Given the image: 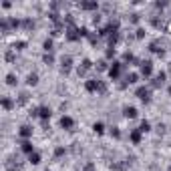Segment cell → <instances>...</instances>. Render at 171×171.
<instances>
[{"label":"cell","instance_id":"45","mask_svg":"<svg viewBox=\"0 0 171 171\" xmlns=\"http://www.w3.org/2000/svg\"><path fill=\"white\" fill-rule=\"evenodd\" d=\"M46 171H50V169H46Z\"/></svg>","mask_w":171,"mask_h":171},{"label":"cell","instance_id":"4","mask_svg":"<svg viewBox=\"0 0 171 171\" xmlns=\"http://www.w3.org/2000/svg\"><path fill=\"white\" fill-rule=\"evenodd\" d=\"M79 6H81V10H97V8H99V2H97V0H85Z\"/></svg>","mask_w":171,"mask_h":171},{"label":"cell","instance_id":"30","mask_svg":"<svg viewBox=\"0 0 171 171\" xmlns=\"http://www.w3.org/2000/svg\"><path fill=\"white\" fill-rule=\"evenodd\" d=\"M115 54H117V50H115V46H109V49H107V53H105V57H107V58H113Z\"/></svg>","mask_w":171,"mask_h":171},{"label":"cell","instance_id":"3","mask_svg":"<svg viewBox=\"0 0 171 171\" xmlns=\"http://www.w3.org/2000/svg\"><path fill=\"white\" fill-rule=\"evenodd\" d=\"M135 95L139 97L143 103H149V101H151V91H149L147 87H139V89L135 91Z\"/></svg>","mask_w":171,"mask_h":171},{"label":"cell","instance_id":"22","mask_svg":"<svg viewBox=\"0 0 171 171\" xmlns=\"http://www.w3.org/2000/svg\"><path fill=\"white\" fill-rule=\"evenodd\" d=\"M2 107H4L6 111H10L12 107H14V103H12V99H8V97H4V99H2Z\"/></svg>","mask_w":171,"mask_h":171},{"label":"cell","instance_id":"1","mask_svg":"<svg viewBox=\"0 0 171 171\" xmlns=\"http://www.w3.org/2000/svg\"><path fill=\"white\" fill-rule=\"evenodd\" d=\"M67 40H68V42L81 40V30H79L76 26H68V28H67Z\"/></svg>","mask_w":171,"mask_h":171},{"label":"cell","instance_id":"7","mask_svg":"<svg viewBox=\"0 0 171 171\" xmlns=\"http://www.w3.org/2000/svg\"><path fill=\"white\" fill-rule=\"evenodd\" d=\"M18 135L22 137L24 141H26V139H30V137H32V127H30V125H22V127L18 129Z\"/></svg>","mask_w":171,"mask_h":171},{"label":"cell","instance_id":"33","mask_svg":"<svg viewBox=\"0 0 171 171\" xmlns=\"http://www.w3.org/2000/svg\"><path fill=\"white\" fill-rule=\"evenodd\" d=\"M99 93H101V95H105V93H107V85H105V81H99Z\"/></svg>","mask_w":171,"mask_h":171},{"label":"cell","instance_id":"2","mask_svg":"<svg viewBox=\"0 0 171 171\" xmlns=\"http://www.w3.org/2000/svg\"><path fill=\"white\" fill-rule=\"evenodd\" d=\"M123 68H125V65H123V62H113V67L109 68V76L111 79H119V75H121V71Z\"/></svg>","mask_w":171,"mask_h":171},{"label":"cell","instance_id":"15","mask_svg":"<svg viewBox=\"0 0 171 171\" xmlns=\"http://www.w3.org/2000/svg\"><path fill=\"white\" fill-rule=\"evenodd\" d=\"M61 127L62 129H72V127H75V121H72L71 117H62L61 119Z\"/></svg>","mask_w":171,"mask_h":171},{"label":"cell","instance_id":"37","mask_svg":"<svg viewBox=\"0 0 171 171\" xmlns=\"http://www.w3.org/2000/svg\"><path fill=\"white\" fill-rule=\"evenodd\" d=\"M111 135H113L115 139H119V137H121V131H119L117 127H113V129H111Z\"/></svg>","mask_w":171,"mask_h":171},{"label":"cell","instance_id":"28","mask_svg":"<svg viewBox=\"0 0 171 171\" xmlns=\"http://www.w3.org/2000/svg\"><path fill=\"white\" fill-rule=\"evenodd\" d=\"M24 46H26V42H24V40H18V42H14V44H12V50H22Z\"/></svg>","mask_w":171,"mask_h":171},{"label":"cell","instance_id":"17","mask_svg":"<svg viewBox=\"0 0 171 171\" xmlns=\"http://www.w3.org/2000/svg\"><path fill=\"white\" fill-rule=\"evenodd\" d=\"M28 161H30L32 165H38V163H40V153H36V151L30 153V155H28Z\"/></svg>","mask_w":171,"mask_h":171},{"label":"cell","instance_id":"43","mask_svg":"<svg viewBox=\"0 0 171 171\" xmlns=\"http://www.w3.org/2000/svg\"><path fill=\"white\" fill-rule=\"evenodd\" d=\"M169 95H171V87H169Z\"/></svg>","mask_w":171,"mask_h":171},{"label":"cell","instance_id":"23","mask_svg":"<svg viewBox=\"0 0 171 171\" xmlns=\"http://www.w3.org/2000/svg\"><path fill=\"white\" fill-rule=\"evenodd\" d=\"M135 61H137V58H135L133 54L129 53V50H127V53L123 54V65H125V62H135Z\"/></svg>","mask_w":171,"mask_h":171},{"label":"cell","instance_id":"18","mask_svg":"<svg viewBox=\"0 0 171 171\" xmlns=\"http://www.w3.org/2000/svg\"><path fill=\"white\" fill-rule=\"evenodd\" d=\"M107 38H109V46H115V44L119 42V38H121V34H119V32H115V34H109Z\"/></svg>","mask_w":171,"mask_h":171},{"label":"cell","instance_id":"32","mask_svg":"<svg viewBox=\"0 0 171 171\" xmlns=\"http://www.w3.org/2000/svg\"><path fill=\"white\" fill-rule=\"evenodd\" d=\"M145 34H147V32H145V28H137V30H135V38H143Z\"/></svg>","mask_w":171,"mask_h":171},{"label":"cell","instance_id":"24","mask_svg":"<svg viewBox=\"0 0 171 171\" xmlns=\"http://www.w3.org/2000/svg\"><path fill=\"white\" fill-rule=\"evenodd\" d=\"M139 131H141V133H147V131H151V123H149V121H143V123H141V127H139Z\"/></svg>","mask_w":171,"mask_h":171},{"label":"cell","instance_id":"5","mask_svg":"<svg viewBox=\"0 0 171 171\" xmlns=\"http://www.w3.org/2000/svg\"><path fill=\"white\" fill-rule=\"evenodd\" d=\"M149 50H151V53H155V54H159V57H163V54H165V50H163V46H161L159 40H153L151 44H149Z\"/></svg>","mask_w":171,"mask_h":171},{"label":"cell","instance_id":"16","mask_svg":"<svg viewBox=\"0 0 171 171\" xmlns=\"http://www.w3.org/2000/svg\"><path fill=\"white\" fill-rule=\"evenodd\" d=\"M129 137H131V141H133L135 145H139V143H141V131H139V129L131 131V135H129Z\"/></svg>","mask_w":171,"mask_h":171},{"label":"cell","instance_id":"40","mask_svg":"<svg viewBox=\"0 0 171 171\" xmlns=\"http://www.w3.org/2000/svg\"><path fill=\"white\" fill-rule=\"evenodd\" d=\"M79 30H81V36H89V34H91V32H89V30H87V28H85V26H81Z\"/></svg>","mask_w":171,"mask_h":171},{"label":"cell","instance_id":"31","mask_svg":"<svg viewBox=\"0 0 171 171\" xmlns=\"http://www.w3.org/2000/svg\"><path fill=\"white\" fill-rule=\"evenodd\" d=\"M65 153H67L65 147H57V149H54V157H62Z\"/></svg>","mask_w":171,"mask_h":171},{"label":"cell","instance_id":"19","mask_svg":"<svg viewBox=\"0 0 171 171\" xmlns=\"http://www.w3.org/2000/svg\"><path fill=\"white\" fill-rule=\"evenodd\" d=\"M26 83L30 85V87L38 85V75H36V72H30V75H28V79H26Z\"/></svg>","mask_w":171,"mask_h":171},{"label":"cell","instance_id":"42","mask_svg":"<svg viewBox=\"0 0 171 171\" xmlns=\"http://www.w3.org/2000/svg\"><path fill=\"white\" fill-rule=\"evenodd\" d=\"M155 6L157 8H165V6H167V2H155Z\"/></svg>","mask_w":171,"mask_h":171},{"label":"cell","instance_id":"9","mask_svg":"<svg viewBox=\"0 0 171 171\" xmlns=\"http://www.w3.org/2000/svg\"><path fill=\"white\" fill-rule=\"evenodd\" d=\"M85 89H87L89 93H97L99 91V79H91L85 83Z\"/></svg>","mask_w":171,"mask_h":171},{"label":"cell","instance_id":"29","mask_svg":"<svg viewBox=\"0 0 171 171\" xmlns=\"http://www.w3.org/2000/svg\"><path fill=\"white\" fill-rule=\"evenodd\" d=\"M42 46H44V50H46V53H50V50H53V38H46Z\"/></svg>","mask_w":171,"mask_h":171},{"label":"cell","instance_id":"39","mask_svg":"<svg viewBox=\"0 0 171 171\" xmlns=\"http://www.w3.org/2000/svg\"><path fill=\"white\" fill-rule=\"evenodd\" d=\"M93 22L99 24V22H101V14H97V12H95V14H93Z\"/></svg>","mask_w":171,"mask_h":171},{"label":"cell","instance_id":"8","mask_svg":"<svg viewBox=\"0 0 171 171\" xmlns=\"http://www.w3.org/2000/svg\"><path fill=\"white\" fill-rule=\"evenodd\" d=\"M165 79H167V75L165 72H159V75L153 79V83H151V87L153 89H159V87H163V83H165Z\"/></svg>","mask_w":171,"mask_h":171},{"label":"cell","instance_id":"35","mask_svg":"<svg viewBox=\"0 0 171 171\" xmlns=\"http://www.w3.org/2000/svg\"><path fill=\"white\" fill-rule=\"evenodd\" d=\"M97 71H107V61H99L97 62Z\"/></svg>","mask_w":171,"mask_h":171},{"label":"cell","instance_id":"34","mask_svg":"<svg viewBox=\"0 0 171 171\" xmlns=\"http://www.w3.org/2000/svg\"><path fill=\"white\" fill-rule=\"evenodd\" d=\"M4 58H6L8 62H12V61H14V50H8V53L4 54Z\"/></svg>","mask_w":171,"mask_h":171},{"label":"cell","instance_id":"11","mask_svg":"<svg viewBox=\"0 0 171 171\" xmlns=\"http://www.w3.org/2000/svg\"><path fill=\"white\" fill-rule=\"evenodd\" d=\"M91 67H93V62L89 61V58H85V61L81 62V67L76 68V72H79V76H83V75H85V72H87V71H89Z\"/></svg>","mask_w":171,"mask_h":171},{"label":"cell","instance_id":"26","mask_svg":"<svg viewBox=\"0 0 171 171\" xmlns=\"http://www.w3.org/2000/svg\"><path fill=\"white\" fill-rule=\"evenodd\" d=\"M22 26L26 28V30H32L34 28V20H30V18H26V20H22Z\"/></svg>","mask_w":171,"mask_h":171},{"label":"cell","instance_id":"25","mask_svg":"<svg viewBox=\"0 0 171 171\" xmlns=\"http://www.w3.org/2000/svg\"><path fill=\"white\" fill-rule=\"evenodd\" d=\"M28 103V93H20L18 95V105H26Z\"/></svg>","mask_w":171,"mask_h":171},{"label":"cell","instance_id":"6","mask_svg":"<svg viewBox=\"0 0 171 171\" xmlns=\"http://www.w3.org/2000/svg\"><path fill=\"white\" fill-rule=\"evenodd\" d=\"M151 72H153V62L151 61H143V62H141V75L149 76Z\"/></svg>","mask_w":171,"mask_h":171},{"label":"cell","instance_id":"27","mask_svg":"<svg viewBox=\"0 0 171 171\" xmlns=\"http://www.w3.org/2000/svg\"><path fill=\"white\" fill-rule=\"evenodd\" d=\"M42 61H44V65H53V62H54V57H53V53H46Z\"/></svg>","mask_w":171,"mask_h":171},{"label":"cell","instance_id":"13","mask_svg":"<svg viewBox=\"0 0 171 171\" xmlns=\"http://www.w3.org/2000/svg\"><path fill=\"white\" fill-rule=\"evenodd\" d=\"M20 149H22L24 153H26V155H30V153H34V147H32V143L30 141H22V143H20Z\"/></svg>","mask_w":171,"mask_h":171},{"label":"cell","instance_id":"20","mask_svg":"<svg viewBox=\"0 0 171 171\" xmlns=\"http://www.w3.org/2000/svg\"><path fill=\"white\" fill-rule=\"evenodd\" d=\"M18 83V79H16L14 72H10V75H6V85H10V87H14V85Z\"/></svg>","mask_w":171,"mask_h":171},{"label":"cell","instance_id":"10","mask_svg":"<svg viewBox=\"0 0 171 171\" xmlns=\"http://www.w3.org/2000/svg\"><path fill=\"white\" fill-rule=\"evenodd\" d=\"M61 65H62V75H68V71H71V67H72V58L71 57H62V61H61Z\"/></svg>","mask_w":171,"mask_h":171},{"label":"cell","instance_id":"44","mask_svg":"<svg viewBox=\"0 0 171 171\" xmlns=\"http://www.w3.org/2000/svg\"><path fill=\"white\" fill-rule=\"evenodd\" d=\"M167 171H171V167H169V169H167Z\"/></svg>","mask_w":171,"mask_h":171},{"label":"cell","instance_id":"12","mask_svg":"<svg viewBox=\"0 0 171 171\" xmlns=\"http://www.w3.org/2000/svg\"><path fill=\"white\" fill-rule=\"evenodd\" d=\"M50 115H53V113H50V109H49V107H44V105H42V107H38V117H42L44 121H49V119H50Z\"/></svg>","mask_w":171,"mask_h":171},{"label":"cell","instance_id":"38","mask_svg":"<svg viewBox=\"0 0 171 171\" xmlns=\"http://www.w3.org/2000/svg\"><path fill=\"white\" fill-rule=\"evenodd\" d=\"M89 42H91V44H97V42H99V36H95V34H89Z\"/></svg>","mask_w":171,"mask_h":171},{"label":"cell","instance_id":"14","mask_svg":"<svg viewBox=\"0 0 171 171\" xmlns=\"http://www.w3.org/2000/svg\"><path fill=\"white\" fill-rule=\"evenodd\" d=\"M123 115H125L127 119H135L137 117V109L135 107H125V109H123Z\"/></svg>","mask_w":171,"mask_h":171},{"label":"cell","instance_id":"36","mask_svg":"<svg viewBox=\"0 0 171 171\" xmlns=\"http://www.w3.org/2000/svg\"><path fill=\"white\" fill-rule=\"evenodd\" d=\"M83 171H97V167H95V163H91V161H89V163L83 167Z\"/></svg>","mask_w":171,"mask_h":171},{"label":"cell","instance_id":"21","mask_svg":"<svg viewBox=\"0 0 171 171\" xmlns=\"http://www.w3.org/2000/svg\"><path fill=\"white\" fill-rule=\"evenodd\" d=\"M93 131H95L97 135H103V133H105V125H103L101 121H99V123H95V125H93Z\"/></svg>","mask_w":171,"mask_h":171},{"label":"cell","instance_id":"41","mask_svg":"<svg viewBox=\"0 0 171 171\" xmlns=\"http://www.w3.org/2000/svg\"><path fill=\"white\" fill-rule=\"evenodd\" d=\"M139 20H141V16H139V14H131V22H135V24H137Z\"/></svg>","mask_w":171,"mask_h":171}]
</instances>
